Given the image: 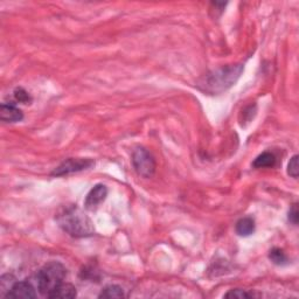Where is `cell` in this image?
Returning <instances> with one entry per match:
<instances>
[{"label": "cell", "instance_id": "6da1fadb", "mask_svg": "<svg viewBox=\"0 0 299 299\" xmlns=\"http://www.w3.org/2000/svg\"><path fill=\"white\" fill-rule=\"evenodd\" d=\"M59 226L73 237H89L95 234L94 222L76 206L62 208L56 215Z\"/></svg>", "mask_w": 299, "mask_h": 299}, {"label": "cell", "instance_id": "7a4b0ae2", "mask_svg": "<svg viewBox=\"0 0 299 299\" xmlns=\"http://www.w3.org/2000/svg\"><path fill=\"white\" fill-rule=\"evenodd\" d=\"M243 72L242 65H233L222 67L209 73L202 82V89L211 94H220L229 89L238 80Z\"/></svg>", "mask_w": 299, "mask_h": 299}, {"label": "cell", "instance_id": "3957f363", "mask_svg": "<svg viewBox=\"0 0 299 299\" xmlns=\"http://www.w3.org/2000/svg\"><path fill=\"white\" fill-rule=\"evenodd\" d=\"M66 268L60 262H49L37 275L38 290L42 296L48 297L63 283Z\"/></svg>", "mask_w": 299, "mask_h": 299}, {"label": "cell", "instance_id": "277c9868", "mask_svg": "<svg viewBox=\"0 0 299 299\" xmlns=\"http://www.w3.org/2000/svg\"><path fill=\"white\" fill-rule=\"evenodd\" d=\"M132 165L139 176L151 178L156 172V160L146 148L139 147L134 150L132 155Z\"/></svg>", "mask_w": 299, "mask_h": 299}, {"label": "cell", "instance_id": "5b68a950", "mask_svg": "<svg viewBox=\"0 0 299 299\" xmlns=\"http://www.w3.org/2000/svg\"><path fill=\"white\" fill-rule=\"evenodd\" d=\"M94 160L88 158H69L63 162L61 165L56 167L52 174L56 177L67 176V174L80 172V171L88 170L94 165Z\"/></svg>", "mask_w": 299, "mask_h": 299}, {"label": "cell", "instance_id": "8992f818", "mask_svg": "<svg viewBox=\"0 0 299 299\" xmlns=\"http://www.w3.org/2000/svg\"><path fill=\"white\" fill-rule=\"evenodd\" d=\"M106 195H108V188L104 185L98 184L89 192L87 198H85L84 206L89 211L97 208L98 205L105 200Z\"/></svg>", "mask_w": 299, "mask_h": 299}, {"label": "cell", "instance_id": "52a82bcc", "mask_svg": "<svg viewBox=\"0 0 299 299\" xmlns=\"http://www.w3.org/2000/svg\"><path fill=\"white\" fill-rule=\"evenodd\" d=\"M7 298H35L37 292H35L34 286L30 282H16L10 292L6 294Z\"/></svg>", "mask_w": 299, "mask_h": 299}, {"label": "cell", "instance_id": "ba28073f", "mask_svg": "<svg viewBox=\"0 0 299 299\" xmlns=\"http://www.w3.org/2000/svg\"><path fill=\"white\" fill-rule=\"evenodd\" d=\"M0 118L7 123H17L24 118V113L19 108L13 104L4 103L0 106Z\"/></svg>", "mask_w": 299, "mask_h": 299}, {"label": "cell", "instance_id": "9c48e42d", "mask_svg": "<svg viewBox=\"0 0 299 299\" xmlns=\"http://www.w3.org/2000/svg\"><path fill=\"white\" fill-rule=\"evenodd\" d=\"M76 297V289L72 284L62 283L49 298L52 299H72Z\"/></svg>", "mask_w": 299, "mask_h": 299}, {"label": "cell", "instance_id": "30bf717a", "mask_svg": "<svg viewBox=\"0 0 299 299\" xmlns=\"http://www.w3.org/2000/svg\"><path fill=\"white\" fill-rule=\"evenodd\" d=\"M236 233L240 236H249L255 231V221L251 218H243L238 220L235 227Z\"/></svg>", "mask_w": 299, "mask_h": 299}, {"label": "cell", "instance_id": "8fae6325", "mask_svg": "<svg viewBox=\"0 0 299 299\" xmlns=\"http://www.w3.org/2000/svg\"><path fill=\"white\" fill-rule=\"evenodd\" d=\"M276 164V157L270 152H264L259 155L257 158L254 160L252 166L256 169H265V167H272Z\"/></svg>", "mask_w": 299, "mask_h": 299}, {"label": "cell", "instance_id": "7c38bea8", "mask_svg": "<svg viewBox=\"0 0 299 299\" xmlns=\"http://www.w3.org/2000/svg\"><path fill=\"white\" fill-rule=\"evenodd\" d=\"M99 298H124L125 297V293H124L123 289L118 285H109L104 287L102 290V292L99 293Z\"/></svg>", "mask_w": 299, "mask_h": 299}, {"label": "cell", "instance_id": "4fadbf2b", "mask_svg": "<svg viewBox=\"0 0 299 299\" xmlns=\"http://www.w3.org/2000/svg\"><path fill=\"white\" fill-rule=\"evenodd\" d=\"M269 257L277 265H285L287 263L286 255L284 254V251L279 248H273L272 250L270 251Z\"/></svg>", "mask_w": 299, "mask_h": 299}, {"label": "cell", "instance_id": "5bb4252c", "mask_svg": "<svg viewBox=\"0 0 299 299\" xmlns=\"http://www.w3.org/2000/svg\"><path fill=\"white\" fill-rule=\"evenodd\" d=\"M256 297V294L254 293H249L247 291L241 290V289H235V290H230L229 292H227L224 294V298H235V299H249Z\"/></svg>", "mask_w": 299, "mask_h": 299}, {"label": "cell", "instance_id": "9a60e30c", "mask_svg": "<svg viewBox=\"0 0 299 299\" xmlns=\"http://www.w3.org/2000/svg\"><path fill=\"white\" fill-rule=\"evenodd\" d=\"M14 97H16L18 102L24 103V104H28L32 101L30 94L23 88H18L14 90Z\"/></svg>", "mask_w": 299, "mask_h": 299}, {"label": "cell", "instance_id": "2e32d148", "mask_svg": "<svg viewBox=\"0 0 299 299\" xmlns=\"http://www.w3.org/2000/svg\"><path fill=\"white\" fill-rule=\"evenodd\" d=\"M298 156L294 155L292 158L290 159L289 162V165H287V173L290 174L291 177L294 178H298V173H299V169H298Z\"/></svg>", "mask_w": 299, "mask_h": 299}, {"label": "cell", "instance_id": "e0dca14e", "mask_svg": "<svg viewBox=\"0 0 299 299\" xmlns=\"http://www.w3.org/2000/svg\"><path fill=\"white\" fill-rule=\"evenodd\" d=\"M299 213H298V205L294 204L292 205V207L290 208L289 211V221L293 224L298 223V218H299Z\"/></svg>", "mask_w": 299, "mask_h": 299}]
</instances>
